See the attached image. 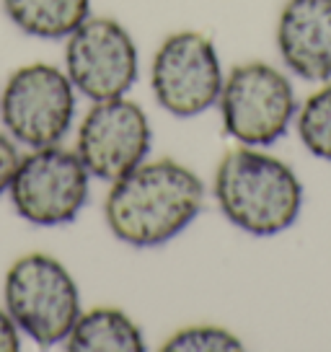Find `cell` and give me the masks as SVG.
Returning <instances> with one entry per match:
<instances>
[{
	"label": "cell",
	"mask_w": 331,
	"mask_h": 352,
	"mask_svg": "<svg viewBox=\"0 0 331 352\" xmlns=\"http://www.w3.org/2000/svg\"><path fill=\"white\" fill-rule=\"evenodd\" d=\"M205 184L174 158L143 161L111 182L104 202L109 231L127 246L153 249L176 239L199 215Z\"/></svg>",
	"instance_id": "1"
},
{
	"label": "cell",
	"mask_w": 331,
	"mask_h": 352,
	"mask_svg": "<svg viewBox=\"0 0 331 352\" xmlns=\"http://www.w3.org/2000/svg\"><path fill=\"white\" fill-rule=\"evenodd\" d=\"M215 199L236 228L266 239L298 220L303 184L285 161L243 145L222 155L215 171Z\"/></svg>",
	"instance_id": "2"
},
{
	"label": "cell",
	"mask_w": 331,
	"mask_h": 352,
	"mask_svg": "<svg viewBox=\"0 0 331 352\" xmlns=\"http://www.w3.org/2000/svg\"><path fill=\"white\" fill-rule=\"evenodd\" d=\"M3 306L13 324L42 347L65 342L80 316V293L60 259L34 252L16 259L5 275Z\"/></svg>",
	"instance_id": "3"
},
{
	"label": "cell",
	"mask_w": 331,
	"mask_h": 352,
	"mask_svg": "<svg viewBox=\"0 0 331 352\" xmlns=\"http://www.w3.org/2000/svg\"><path fill=\"white\" fill-rule=\"evenodd\" d=\"M222 127L233 140L249 148L277 143L298 114L290 78L269 63L236 65L222 80Z\"/></svg>",
	"instance_id": "4"
},
{
	"label": "cell",
	"mask_w": 331,
	"mask_h": 352,
	"mask_svg": "<svg viewBox=\"0 0 331 352\" xmlns=\"http://www.w3.org/2000/svg\"><path fill=\"white\" fill-rule=\"evenodd\" d=\"M76 114V88L67 73L47 63L13 70L0 91V120L16 143L26 148L57 145Z\"/></svg>",
	"instance_id": "5"
},
{
	"label": "cell",
	"mask_w": 331,
	"mask_h": 352,
	"mask_svg": "<svg viewBox=\"0 0 331 352\" xmlns=\"http://www.w3.org/2000/svg\"><path fill=\"white\" fill-rule=\"evenodd\" d=\"M89 168L76 151L57 145L32 148L11 179L16 212L34 226H62L78 218L89 199Z\"/></svg>",
	"instance_id": "6"
},
{
	"label": "cell",
	"mask_w": 331,
	"mask_h": 352,
	"mask_svg": "<svg viewBox=\"0 0 331 352\" xmlns=\"http://www.w3.org/2000/svg\"><path fill=\"white\" fill-rule=\"evenodd\" d=\"M222 67L207 34L176 32L166 36L150 65L155 101L174 117H199L218 104L222 91Z\"/></svg>",
	"instance_id": "7"
},
{
	"label": "cell",
	"mask_w": 331,
	"mask_h": 352,
	"mask_svg": "<svg viewBox=\"0 0 331 352\" xmlns=\"http://www.w3.org/2000/svg\"><path fill=\"white\" fill-rule=\"evenodd\" d=\"M137 47L130 32L114 19H86L67 36L65 73L86 99L124 96L137 80Z\"/></svg>",
	"instance_id": "8"
},
{
	"label": "cell",
	"mask_w": 331,
	"mask_h": 352,
	"mask_svg": "<svg viewBox=\"0 0 331 352\" xmlns=\"http://www.w3.org/2000/svg\"><path fill=\"white\" fill-rule=\"evenodd\" d=\"M150 138V122L135 101L124 96L93 101L78 127L76 153L91 176L111 184L143 164Z\"/></svg>",
	"instance_id": "9"
},
{
	"label": "cell",
	"mask_w": 331,
	"mask_h": 352,
	"mask_svg": "<svg viewBox=\"0 0 331 352\" xmlns=\"http://www.w3.org/2000/svg\"><path fill=\"white\" fill-rule=\"evenodd\" d=\"M279 57L303 80L331 78V0H287L277 21Z\"/></svg>",
	"instance_id": "10"
},
{
	"label": "cell",
	"mask_w": 331,
	"mask_h": 352,
	"mask_svg": "<svg viewBox=\"0 0 331 352\" xmlns=\"http://www.w3.org/2000/svg\"><path fill=\"white\" fill-rule=\"evenodd\" d=\"M70 352H145V337L124 311L96 306L80 311L65 337Z\"/></svg>",
	"instance_id": "11"
},
{
	"label": "cell",
	"mask_w": 331,
	"mask_h": 352,
	"mask_svg": "<svg viewBox=\"0 0 331 352\" xmlns=\"http://www.w3.org/2000/svg\"><path fill=\"white\" fill-rule=\"evenodd\" d=\"M3 11L21 29L36 39H62L89 19L91 0H0Z\"/></svg>",
	"instance_id": "12"
},
{
	"label": "cell",
	"mask_w": 331,
	"mask_h": 352,
	"mask_svg": "<svg viewBox=\"0 0 331 352\" xmlns=\"http://www.w3.org/2000/svg\"><path fill=\"white\" fill-rule=\"evenodd\" d=\"M298 138L310 155L331 161V83L313 91L295 114Z\"/></svg>",
	"instance_id": "13"
},
{
	"label": "cell",
	"mask_w": 331,
	"mask_h": 352,
	"mask_svg": "<svg viewBox=\"0 0 331 352\" xmlns=\"http://www.w3.org/2000/svg\"><path fill=\"white\" fill-rule=\"evenodd\" d=\"M241 340L233 331L212 324H192L179 329L163 342L166 352H215V350H241Z\"/></svg>",
	"instance_id": "14"
},
{
	"label": "cell",
	"mask_w": 331,
	"mask_h": 352,
	"mask_svg": "<svg viewBox=\"0 0 331 352\" xmlns=\"http://www.w3.org/2000/svg\"><path fill=\"white\" fill-rule=\"evenodd\" d=\"M19 161H21V155L16 151V143L8 135L0 132V195L8 192V187H11V179L19 168Z\"/></svg>",
	"instance_id": "15"
},
{
	"label": "cell",
	"mask_w": 331,
	"mask_h": 352,
	"mask_svg": "<svg viewBox=\"0 0 331 352\" xmlns=\"http://www.w3.org/2000/svg\"><path fill=\"white\" fill-rule=\"evenodd\" d=\"M21 350V334L19 327L8 316L5 306H0V352H19Z\"/></svg>",
	"instance_id": "16"
}]
</instances>
